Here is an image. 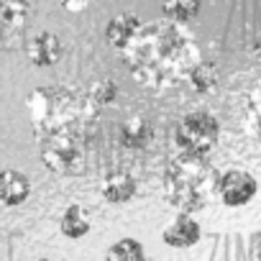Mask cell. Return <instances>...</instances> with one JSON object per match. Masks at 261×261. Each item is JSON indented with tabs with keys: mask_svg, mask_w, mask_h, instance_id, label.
Returning a JSON list of instances; mask_svg holds the SVG:
<instances>
[{
	"mask_svg": "<svg viewBox=\"0 0 261 261\" xmlns=\"http://www.w3.org/2000/svg\"><path fill=\"white\" fill-rule=\"evenodd\" d=\"M123 57L134 80L149 90L177 87L202 59L200 46L185 29V23L169 18L144 23Z\"/></svg>",
	"mask_w": 261,
	"mask_h": 261,
	"instance_id": "obj_1",
	"label": "cell"
},
{
	"mask_svg": "<svg viewBox=\"0 0 261 261\" xmlns=\"http://www.w3.org/2000/svg\"><path fill=\"white\" fill-rule=\"evenodd\" d=\"M215 172L202 154L179 151L164 172L162 192L164 200L179 213H200L207 207L210 195L215 192Z\"/></svg>",
	"mask_w": 261,
	"mask_h": 261,
	"instance_id": "obj_2",
	"label": "cell"
},
{
	"mask_svg": "<svg viewBox=\"0 0 261 261\" xmlns=\"http://www.w3.org/2000/svg\"><path fill=\"white\" fill-rule=\"evenodd\" d=\"M29 118L34 125L36 139L54 134L62 128H74L82 125L85 118H90L92 113H97L87 95L82 97L74 87H64V85H54V87H36L29 95Z\"/></svg>",
	"mask_w": 261,
	"mask_h": 261,
	"instance_id": "obj_3",
	"label": "cell"
},
{
	"mask_svg": "<svg viewBox=\"0 0 261 261\" xmlns=\"http://www.w3.org/2000/svg\"><path fill=\"white\" fill-rule=\"evenodd\" d=\"M41 162L49 172L62 177H74L85 172L87 164V146H85V130L82 125L62 128L54 134H46L39 139Z\"/></svg>",
	"mask_w": 261,
	"mask_h": 261,
	"instance_id": "obj_4",
	"label": "cell"
},
{
	"mask_svg": "<svg viewBox=\"0 0 261 261\" xmlns=\"http://www.w3.org/2000/svg\"><path fill=\"white\" fill-rule=\"evenodd\" d=\"M218 139H220V123L207 110L187 113L174 128V146L190 154L207 156L218 146Z\"/></svg>",
	"mask_w": 261,
	"mask_h": 261,
	"instance_id": "obj_5",
	"label": "cell"
},
{
	"mask_svg": "<svg viewBox=\"0 0 261 261\" xmlns=\"http://www.w3.org/2000/svg\"><path fill=\"white\" fill-rule=\"evenodd\" d=\"M256 192H258L256 177L243 169H228L215 179V195L225 207H243L256 197Z\"/></svg>",
	"mask_w": 261,
	"mask_h": 261,
	"instance_id": "obj_6",
	"label": "cell"
},
{
	"mask_svg": "<svg viewBox=\"0 0 261 261\" xmlns=\"http://www.w3.org/2000/svg\"><path fill=\"white\" fill-rule=\"evenodd\" d=\"M100 195L110 202V205H123V202H130L136 195H139V179L125 172V169H115V172H108L100 182Z\"/></svg>",
	"mask_w": 261,
	"mask_h": 261,
	"instance_id": "obj_7",
	"label": "cell"
},
{
	"mask_svg": "<svg viewBox=\"0 0 261 261\" xmlns=\"http://www.w3.org/2000/svg\"><path fill=\"white\" fill-rule=\"evenodd\" d=\"M141 29H144V21H141L136 13L125 11V13H120V16H115V18L108 21V26H105V39H108V44H110L118 54H123V51L130 46V41L139 36Z\"/></svg>",
	"mask_w": 261,
	"mask_h": 261,
	"instance_id": "obj_8",
	"label": "cell"
},
{
	"mask_svg": "<svg viewBox=\"0 0 261 261\" xmlns=\"http://www.w3.org/2000/svg\"><path fill=\"white\" fill-rule=\"evenodd\" d=\"M202 238V225L192 218V213H179L162 233V241L172 248H192Z\"/></svg>",
	"mask_w": 261,
	"mask_h": 261,
	"instance_id": "obj_9",
	"label": "cell"
},
{
	"mask_svg": "<svg viewBox=\"0 0 261 261\" xmlns=\"http://www.w3.org/2000/svg\"><path fill=\"white\" fill-rule=\"evenodd\" d=\"M31 11V0H0V49L23 29Z\"/></svg>",
	"mask_w": 261,
	"mask_h": 261,
	"instance_id": "obj_10",
	"label": "cell"
},
{
	"mask_svg": "<svg viewBox=\"0 0 261 261\" xmlns=\"http://www.w3.org/2000/svg\"><path fill=\"white\" fill-rule=\"evenodd\" d=\"M26 54H29V62L34 67H54V64H59L64 49H62V41L51 31H41V34L29 39Z\"/></svg>",
	"mask_w": 261,
	"mask_h": 261,
	"instance_id": "obj_11",
	"label": "cell"
},
{
	"mask_svg": "<svg viewBox=\"0 0 261 261\" xmlns=\"http://www.w3.org/2000/svg\"><path fill=\"white\" fill-rule=\"evenodd\" d=\"M31 195V179L18 169H3L0 172V205L18 207Z\"/></svg>",
	"mask_w": 261,
	"mask_h": 261,
	"instance_id": "obj_12",
	"label": "cell"
},
{
	"mask_svg": "<svg viewBox=\"0 0 261 261\" xmlns=\"http://www.w3.org/2000/svg\"><path fill=\"white\" fill-rule=\"evenodd\" d=\"M151 139H154V128H151L149 120L141 118V115H134V118L123 120V125H120V130H118V141H120L125 149H130V151L146 149V146L151 144Z\"/></svg>",
	"mask_w": 261,
	"mask_h": 261,
	"instance_id": "obj_13",
	"label": "cell"
},
{
	"mask_svg": "<svg viewBox=\"0 0 261 261\" xmlns=\"http://www.w3.org/2000/svg\"><path fill=\"white\" fill-rule=\"evenodd\" d=\"M92 228V220H90V213L82 207V205H69L64 207L62 218H59V230L62 236H67L69 241H80L90 233Z\"/></svg>",
	"mask_w": 261,
	"mask_h": 261,
	"instance_id": "obj_14",
	"label": "cell"
},
{
	"mask_svg": "<svg viewBox=\"0 0 261 261\" xmlns=\"http://www.w3.org/2000/svg\"><path fill=\"white\" fill-rule=\"evenodd\" d=\"M187 82H190V87H192L197 95H202V97H205V95H213V92L220 87V69H218V64L200 59V62L195 64V69L190 72Z\"/></svg>",
	"mask_w": 261,
	"mask_h": 261,
	"instance_id": "obj_15",
	"label": "cell"
},
{
	"mask_svg": "<svg viewBox=\"0 0 261 261\" xmlns=\"http://www.w3.org/2000/svg\"><path fill=\"white\" fill-rule=\"evenodd\" d=\"M243 128L246 134L261 146V87L251 90L243 105Z\"/></svg>",
	"mask_w": 261,
	"mask_h": 261,
	"instance_id": "obj_16",
	"label": "cell"
},
{
	"mask_svg": "<svg viewBox=\"0 0 261 261\" xmlns=\"http://www.w3.org/2000/svg\"><path fill=\"white\" fill-rule=\"evenodd\" d=\"M200 8H202L200 0H164L162 13H164V18H169V21L190 23V21H195V18L200 16Z\"/></svg>",
	"mask_w": 261,
	"mask_h": 261,
	"instance_id": "obj_17",
	"label": "cell"
},
{
	"mask_svg": "<svg viewBox=\"0 0 261 261\" xmlns=\"http://www.w3.org/2000/svg\"><path fill=\"white\" fill-rule=\"evenodd\" d=\"M118 92H120V87H118V82H115L113 77H100V80L90 87L87 100H90V105H92L95 110H100V108L113 105L115 97H118Z\"/></svg>",
	"mask_w": 261,
	"mask_h": 261,
	"instance_id": "obj_18",
	"label": "cell"
},
{
	"mask_svg": "<svg viewBox=\"0 0 261 261\" xmlns=\"http://www.w3.org/2000/svg\"><path fill=\"white\" fill-rule=\"evenodd\" d=\"M105 256L108 258H115V261H144L146 251H144V246L136 238H120V241H115L108 248Z\"/></svg>",
	"mask_w": 261,
	"mask_h": 261,
	"instance_id": "obj_19",
	"label": "cell"
},
{
	"mask_svg": "<svg viewBox=\"0 0 261 261\" xmlns=\"http://www.w3.org/2000/svg\"><path fill=\"white\" fill-rule=\"evenodd\" d=\"M90 6V0H62V8L67 13H82Z\"/></svg>",
	"mask_w": 261,
	"mask_h": 261,
	"instance_id": "obj_20",
	"label": "cell"
},
{
	"mask_svg": "<svg viewBox=\"0 0 261 261\" xmlns=\"http://www.w3.org/2000/svg\"><path fill=\"white\" fill-rule=\"evenodd\" d=\"M251 253H253V258H261V230H256L251 238Z\"/></svg>",
	"mask_w": 261,
	"mask_h": 261,
	"instance_id": "obj_21",
	"label": "cell"
},
{
	"mask_svg": "<svg viewBox=\"0 0 261 261\" xmlns=\"http://www.w3.org/2000/svg\"><path fill=\"white\" fill-rule=\"evenodd\" d=\"M253 57H256V59H258V62H261V41H258V46H256V49H253Z\"/></svg>",
	"mask_w": 261,
	"mask_h": 261,
	"instance_id": "obj_22",
	"label": "cell"
}]
</instances>
